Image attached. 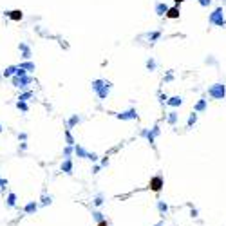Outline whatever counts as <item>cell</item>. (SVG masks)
<instances>
[{
  "mask_svg": "<svg viewBox=\"0 0 226 226\" xmlns=\"http://www.w3.org/2000/svg\"><path fill=\"white\" fill-rule=\"evenodd\" d=\"M93 203H94V206H102V205H103V195H102V194H98L96 197H94Z\"/></svg>",
  "mask_w": 226,
  "mask_h": 226,
  "instance_id": "ac0fdd59",
  "label": "cell"
},
{
  "mask_svg": "<svg viewBox=\"0 0 226 226\" xmlns=\"http://www.w3.org/2000/svg\"><path fill=\"white\" fill-rule=\"evenodd\" d=\"M74 154L78 156V157H85V159H91V161H96V159H98V156H96V154H91V152H87V150L83 148L82 145H76V147H74Z\"/></svg>",
  "mask_w": 226,
  "mask_h": 226,
  "instance_id": "3957f363",
  "label": "cell"
},
{
  "mask_svg": "<svg viewBox=\"0 0 226 226\" xmlns=\"http://www.w3.org/2000/svg\"><path fill=\"white\" fill-rule=\"evenodd\" d=\"M208 94L212 96V98H224V94H226V91H224V85H221V83H217V85H214L210 91H208Z\"/></svg>",
  "mask_w": 226,
  "mask_h": 226,
  "instance_id": "5b68a950",
  "label": "cell"
},
{
  "mask_svg": "<svg viewBox=\"0 0 226 226\" xmlns=\"http://www.w3.org/2000/svg\"><path fill=\"white\" fill-rule=\"evenodd\" d=\"M98 226H111V223H109L107 219H103V221H100V223H98Z\"/></svg>",
  "mask_w": 226,
  "mask_h": 226,
  "instance_id": "83f0119b",
  "label": "cell"
},
{
  "mask_svg": "<svg viewBox=\"0 0 226 226\" xmlns=\"http://www.w3.org/2000/svg\"><path fill=\"white\" fill-rule=\"evenodd\" d=\"M166 11H168V6H166V4H157V6H156V13H157L159 16L166 15Z\"/></svg>",
  "mask_w": 226,
  "mask_h": 226,
  "instance_id": "8fae6325",
  "label": "cell"
},
{
  "mask_svg": "<svg viewBox=\"0 0 226 226\" xmlns=\"http://www.w3.org/2000/svg\"><path fill=\"white\" fill-rule=\"evenodd\" d=\"M206 109V100H201V102L195 105V112H201V111H205Z\"/></svg>",
  "mask_w": 226,
  "mask_h": 226,
  "instance_id": "e0dca14e",
  "label": "cell"
},
{
  "mask_svg": "<svg viewBox=\"0 0 226 226\" xmlns=\"http://www.w3.org/2000/svg\"><path fill=\"white\" fill-rule=\"evenodd\" d=\"M76 123H80V118H78V116H72L71 121H69V129H71V127H74Z\"/></svg>",
  "mask_w": 226,
  "mask_h": 226,
  "instance_id": "44dd1931",
  "label": "cell"
},
{
  "mask_svg": "<svg viewBox=\"0 0 226 226\" xmlns=\"http://www.w3.org/2000/svg\"><path fill=\"white\" fill-rule=\"evenodd\" d=\"M175 121H177V114H175V112H170V114H168V123L174 125Z\"/></svg>",
  "mask_w": 226,
  "mask_h": 226,
  "instance_id": "ffe728a7",
  "label": "cell"
},
{
  "mask_svg": "<svg viewBox=\"0 0 226 226\" xmlns=\"http://www.w3.org/2000/svg\"><path fill=\"white\" fill-rule=\"evenodd\" d=\"M166 103H168V105H172V107H177V105H181V103H183V100H181L179 96H174V98L166 100Z\"/></svg>",
  "mask_w": 226,
  "mask_h": 226,
  "instance_id": "9a60e30c",
  "label": "cell"
},
{
  "mask_svg": "<svg viewBox=\"0 0 226 226\" xmlns=\"http://www.w3.org/2000/svg\"><path fill=\"white\" fill-rule=\"evenodd\" d=\"M190 214H192V217H197V208H192V212H190Z\"/></svg>",
  "mask_w": 226,
  "mask_h": 226,
  "instance_id": "1f68e13d",
  "label": "cell"
},
{
  "mask_svg": "<svg viewBox=\"0 0 226 226\" xmlns=\"http://www.w3.org/2000/svg\"><path fill=\"white\" fill-rule=\"evenodd\" d=\"M22 69H34V65H33V63H24Z\"/></svg>",
  "mask_w": 226,
  "mask_h": 226,
  "instance_id": "f546056e",
  "label": "cell"
},
{
  "mask_svg": "<svg viewBox=\"0 0 226 226\" xmlns=\"http://www.w3.org/2000/svg\"><path fill=\"white\" fill-rule=\"evenodd\" d=\"M0 132H2V127H0Z\"/></svg>",
  "mask_w": 226,
  "mask_h": 226,
  "instance_id": "8d00e7d4",
  "label": "cell"
},
{
  "mask_svg": "<svg viewBox=\"0 0 226 226\" xmlns=\"http://www.w3.org/2000/svg\"><path fill=\"white\" fill-rule=\"evenodd\" d=\"M93 219L96 221V223H100V221H103V219H107V217L103 215L102 212H98V210H96V212H93Z\"/></svg>",
  "mask_w": 226,
  "mask_h": 226,
  "instance_id": "2e32d148",
  "label": "cell"
},
{
  "mask_svg": "<svg viewBox=\"0 0 226 226\" xmlns=\"http://www.w3.org/2000/svg\"><path fill=\"white\" fill-rule=\"evenodd\" d=\"M65 139H67V145H69V147H72V145H74V139H72V136H71V132H69V130H65Z\"/></svg>",
  "mask_w": 226,
  "mask_h": 226,
  "instance_id": "d6986e66",
  "label": "cell"
},
{
  "mask_svg": "<svg viewBox=\"0 0 226 226\" xmlns=\"http://www.w3.org/2000/svg\"><path fill=\"white\" fill-rule=\"evenodd\" d=\"M147 67H148L150 71H154V69H156V62H154V60H148V62H147Z\"/></svg>",
  "mask_w": 226,
  "mask_h": 226,
  "instance_id": "cb8c5ba5",
  "label": "cell"
},
{
  "mask_svg": "<svg viewBox=\"0 0 226 226\" xmlns=\"http://www.w3.org/2000/svg\"><path fill=\"white\" fill-rule=\"evenodd\" d=\"M199 2H201V6H208L210 4V0H199Z\"/></svg>",
  "mask_w": 226,
  "mask_h": 226,
  "instance_id": "836d02e7",
  "label": "cell"
},
{
  "mask_svg": "<svg viewBox=\"0 0 226 226\" xmlns=\"http://www.w3.org/2000/svg\"><path fill=\"white\" fill-rule=\"evenodd\" d=\"M210 22L212 24H215V25H224L226 24V20H224V16H223V9H215L212 15H210Z\"/></svg>",
  "mask_w": 226,
  "mask_h": 226,
  "instance_id": "277c9868",
  "label": "cell"
},
{
  "mask_svg": "<svg viewBox=\"0 0 226 226\" xmlns=\"http://www.w3.org/2000/svg\"><path fill=\"white\" fill-rule=\"evenodd\" d=\"M195 121H197V114H192V116H190V118H188V127H192V125L195 123Z\"/></svg>",
  "mask_w": 226,
  "mask_h": 226,
  "instance_id": "7402d4cb",
  "label": "cell"
},
{
  "mask_svg": "<svg viewBox=\"0 0 226 226\" xmlns=\"http://www.w3.org/2000/svg\"><path fill=\"white\" fill-rule=\"evenodd\" d=\"M118 118L120 120H138V112H136V109H129L125 112H120Z\"/></svg>",
  "mask_w": 226,
  "mask_h": 226,
  "instance_id": "8992f818",
  "label": "cell"
},
{
  "mask_svg": "<svg viewBox=\"0 0 226 226\" xmlns=\"http://www.w3.org/2000/svg\"><path fill=\"white\" fill-rule=\"evenodd\" d=\"M157 210H159L161 215H165V214L168 212V205H166L165 201H157Z\"/></svg>",
  "mask_w": 226,
  "mask_h": 226,
  "instance_id": "5bb4252c",
  "label": "cell"
},
{
  "mask_svg": "<svg viewBox=\"0 0 226 226\" xmlns=\"http://www.w3.org/2000/svg\"><path fill=\"white\" fill-rule=\"evenodd\" d=\"M7 186V179H0V190H4Z\"/></svg>",
  "mask_w": 226,
  "mask_h": 226,
  "instance_id": "d4e9b609",
  "label": "cell"
},
{
  "mask_svg": "<svg viewBox=\"0 0 226 226\" xmlns=\"http://www.w3.org/2000/svg\"><path fill=\"white\" fill-rule=\"evenodd\" d=\"M98 172H100V166L96 165V166H94V168H93V174H98Z\"/></svg>",
  "mask_w": 226,
  "mask_h": 226,
  "instance_id": "d6a6232c",
  "label": "cell"
},
{
  "mask_svg": "<svg viewBox=\"0 0 226 226\" xmlns=\"http://www.w3.org/2000/svg\"><path fill=\"white\" fill-rule=\"evenodd\" d=\"M7 15H9V18H11V20H15V22L22 20V11H18V9H15V11H9Z\"/></svg>",
  "mask_w": 226,
  "mask_h": 226,
  "instance_id": "7c38bea8",
  "label": "cell"
},
{
  "mask_svg": "<svg viewBox=\"0 0 226 226\" xmlns=\"http://www.w3.org/2000/svg\"><path fill=\"white\" fill-rule=\"evenodd\" d=\"M154 226H163V223H157V224H154Z\"/></svg>",
  "mask_w": 226,
  "mask_h": 226,
  "instance_id": "d590c367",
  "label": "cell"
},
{
  "mask_svg": "<svg viewBox=\"0 0 226 226\" xmlns=\"http://www.w3.org/2000/svg\"><path fill=\"white\" fill-rule=\"evenodd\" d=\"M15 205H16V194L11 192V194L6 197V206H7V208H13Z\"/></svg>",
  "mask_w": 226,
  "mask_h": 226,
  "instance_id": "30bf717a",
  "label": "cell"
},
{
  "mask_svg": "<svg viewBox=\"0 0 226 226\" xmlns=\"http://www.w3.org/2000/svg\"><path fill=\"white\" fill-rule=\"evenodd\" d=\"M16 107H18V109H22L24 112L27 111V105H25V102H18V103H16Z\"/></svg>",
  "mask_w": 226,
  "mask_h": 226,
  "instance_id": "603a6c76",
  "label": "cell"
},
{
  "mask_svg": "<svg viewBox=\"0 0 226 226\" xmlns=\"http://www.w3.org/2000/svg\"><path fill=\"white\" fill-rule=\"evenodd\" d=\"M27 98H31V93H25V94H22V96H20V102H25Z\"/></svg>",
  "mask_w": 226,
  "mask_h": 226,
  "instance_id": "4316f807",
  "label": "cell"
},
{
  "mask_svg": "<svg viewBox=\"0 0 226 226\" xmlns=\"http://www.w3.org/2000/svg\"><path fill=\"white\" fill-rule=\"evenodd\" d=\"M20 49L24 51V54H25V58H29V49H27L25 45H20Z\"/></svg>",
  "mask_w": 226,
  "mask_h": 226,
  "instance_id": "484cf974",
  "label": "cell"
},
{
  "mask_svg": "<svg viewBox=\"0 0 226 226\" xmlns=\"http://www.w3.org/2000/svg\"><path fill=\"white\" fill-rule=\"evenodd\" d=\"M18 139H22V141H25V139H27V134H18Z\"/></svg>",
  "mask_w": 226,
  "mask_h": 226,
  "instance_id": "4dcf8cb0",
  "label": "cell"
},
{
  "mask_svg": "<svg viewBox=\"0 0 226 226\" xmlns=\"http://www.w3.org/2000/svg\"><path fill=\"white\" fill-rule=\"evenodd\" d=\"M175 4H177V6H179V4H181V2H185V0H174Z\"/></svg>",
  "mask_w": 226,
  "mask_h": 226,
  "instance_id": "e575fe53",
  "label": "cell"
},
{
  "mask_svg": "<svg viewBox=\"0 0 226 226\" xmlns=\"http://www.w3.org/2000/svg\"><path fill=\"white\" fill-rule=\"evenodd\" d=\"M40 201H42V203H40L42 206H49V205L52 203V197H51V195H47L45 192H43V194H42V199H40Z\"/></svg>",
  "mask_w": 226,
  "mask_h": 226,
  "instance_id": "4fadbf2b",
  "label": "cell"
},
{
  "mask_svg": "<svg viewBox=\"0 0 226 226\" xmlns=\"http://www.w3.org/2000/svg\"><path fill=\"white\" fill-rule=\"evenodd\" d=\"M165 186V181H163V175H154L150 181H148V188L152 192H161V188Z\"/></svg>",
  "mask_w": 226,
  "mask_h": 226,
  "instance_id": "7a4b0ae2",
  "label": "cell"
},
{
  "mask_svg": "<svg viewBox=\"0 0 226 226\" xmlns=\"http://www.w3.org/2000/svg\"><path fill=\"white\" fill-rule=\"evenodd\" d=\"M179 6H175V7H170V9L166 11V18H170V20H175V18H179Z\"/></svg>",
  "mask_w": 226,
  "mask_h": 226,
  "instance_id": "ba28073f",
  "label": "cell"
},
{
  "mask_svg": "<svg viewBox=\"0 0 226 226\" xmlns=\"http://www.w3.org/2000/svg\"><path fill=\"white\" fill-rule=\"evenodd\" d=\"M36 210H38V203L36 201H29L27 205L24 206V214H27V215H34Z\"/></svg>",
  "mask_w": 226,
  "mask_h": 226,
  "instance_id": "52a82bcc",
  "label": "cell"
},
{
  "mask_svg": "<svg viewBox=\"0 0 226 226\" xmlns=\"http://www.w3.org/2000/svg\"><path fill=\"white\" fill-rule=\"evenodd\" d=\"M93 89L98 93V96L103 100V98H107V94H109L111 83H109V82H102V80H96V82L93 83Z\"/></svg>",
  "mask_w": 226,
  "mask_h": 226,
  "instance_id": "6da1fadb",
  "label": "cell"
},
{
  "mask_svg": "<svg viewBox=\"0 0 226 226\" xmlns=\"http://www.w3.org/2000/svg\"><path fill=\"white\" fill-rule=\"evenodd\" d=\"M148 38H150V40H157V38H159V33H152V34H148Z\"/></svg>",
  "mask_w": 226,
  "mask_h": 226,
  "instance_id": "f1b7e54d",
  "label": "cell"
},
{
  "mask_svg": "<svg viewBox=\"0 0 226 226\" xmlns=\"http://www.w3.org/2000/svg\"><path fill=\"white\" fill-rule=\"evenodd\" d=\"M62 170L65 172V174H72V161H71V159H63Z\"/></svg>",
  "mask_w": 226,
  "mask_h": 226,
  "instance_id": "9c48e42d",
  "label": "cell"
}]
</instances>
